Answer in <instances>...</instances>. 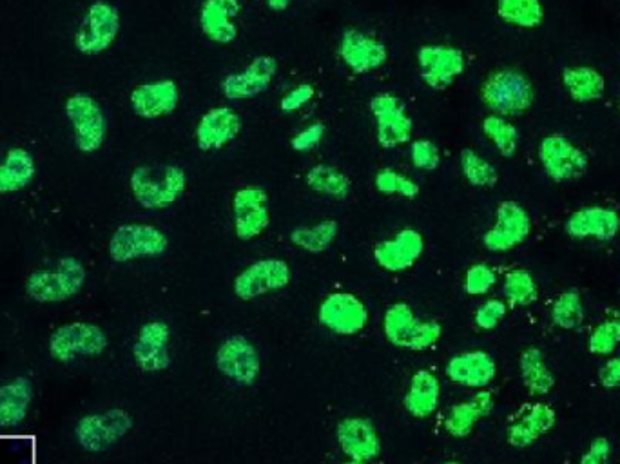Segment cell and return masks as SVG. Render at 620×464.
<instances>
[{
  "mask_svg": "<svg viewBox=\"0 0 620 464\" xmlns=\"http://www.w3.org/2000/svg\"><path fill=\"white\" fill-rule=\"evenodd\" d=\"M129 187L144 209L162 211L184 194L187 174L180 165H140L131 173Z\"/></svg>",
  "mask_w": 620,
  "mask_h": 464,
  "instance_id": "obj_1",
  "label": "cell"
},
{
  "mask_svg": "<svg viewBox=\"0 0 620 464\" xmlns=\"http://www.w3.org/2000/svg\"><path fill=\"white\" fill-rule=\"evenodd\" d=\"M481 100L492 115L521 116L535 104V87L519 69H495L481 86Z\"/></svg>",
  "mask_w": 620,
  "mask_h": 464,
  "instance_id": "obj_2",
  "label": "cell"
},
{
  "mask_svg": "<svg viewBox=\"0 0 620 464\" xmlns=\"http://www.w3.org/2000/svg\"><path fill=\"white\" fill-rule=\"evenodd\" d=\"M383 332L394 347L423 352L436 347L443 327L437 321H421L407 303H396L385 312Z\"/></svg>",
  "mask_w": 620,
  "mask_h": 464,
  "instance_id": "obj_3",
  "label": "cell"
},
{
  "mask_svg": "<svg viewBox=\"0 0 620 464\" xmlns=\"http://www.w3.org/2000/svg\"><path fill=\"white\" fill-rule=\"evenodd\" d=\"M86 283V267L77 258H60L59 267L37 271L26 281V292L39 303H60L75 298Z\"/></svg>",
  "mask_w": 620,
  "mask_h": 464,
  "instance_id": "obj_4",
  "label": "cell"
},
{
  "mask_svg": "<svg viewBox=\"0 0 620 464\" xmlns=\"http://www.w3.org/2000/svg\"><path fill=\"white\" fill-rule=\"evenodd\" d=\"M120 28L122 19L117 8L107 0H95L78 26L75 46L82 55L97 57L115 44Z\"/></svg>",
  "mask_w": 620,
  "mask_h": 464,
  "instance_id": "obj_5",
  "label": "cell"
},
{
  "mask_svg": "<svg viewBox=\"0 0 620 464\" xmlns=\"http://www.w3.org/2000/svg\"><path fill=\"white\" fill-rule=\"evenodd\" d=\"M169 249V238L155 225L126 223L113 232L109 240V256L117 263L158 258Z\"/></svg>",
  "mask_w": 620,
  "mask_h": 464,
  "instance_id": "obj_6",
  "label": "cell"
},
{
  "mask_svg": "<svg viewBox=\"0 0 620 464\" xmlns=\"http://www.w3.org/2000/svg\"><path fill=\"white\" fill-rule=\"evenodd\" d=\"M66 116L73 126L78 151L93 155L106 142L107 120L97 100L86 93H75L66 100Z\"/></svg>",
  "mask_w": 620,
  "mask_h": 464,
  "instance_id": "obj_7",
  "label": "cell"
},
{
  "mask_svg": "<svg viewBox=\"0 0 620 464\" xmlns=\"http://www.w3.org/2000/svg\"><path fill=\"white\" fill-rule=\"evenodd\" d=\"M109 345L104 330L93 323L75 321L62 325L49 338V354L59 363H71L78 356L95 358Z\"/></svg>",
  "mask_w": 620,
  "mask_h": 464,
  "instance_id": "obj_8",
  "label": "cell"
},
{
  "mask_svg": "<svg viewBox=\"0 0 620 464\" xmlns=\"http://www.w3.org/2000/svg\"><path fill=\"white\" fill-rule=\"evenodd\" d=\"M133 428V417L122 408H109L102 414L82 417L75 426L78 445L82 450L98 454L117 445Z\"/></svg>",
  "mask_w": 620,
  "mask_h": 464,
  "instance_id": "obj_9",
  "label": "cell"
},
{
  "mask_svg": "<svg viewBox=\"0 0 620 464\" xmlns=\"http://www.w3.org/2000/svg\"><path fill=\"white\" fill-rule=\"evenodd\" d=\"M376 122V140L383 149H396L412 140L414 120L408 116L407 106L394 93H378L369 102Z\"/></svg>",
  "mask_w": 620,
  "mask_h": 464,
  "instance_id": "obj_10",
  "label": "cell"
},
{
  "mask_svg": "<svg viewBox=\"0 0 620 464\" xmlns=\"http://www.w3.org/2000/svg\"><path fill=\"white\" fill-rule=\"evenodd\" d=\"M539 160L543 165L544 173L555 184L575 182L588 171V155L579 145L573 144L562 135L544 136L539 144Z\"/></svg>",
  "mask_w": 620,
  "mask_h": 464,
  "instance_id": "obj_11",
  "label": "cell"
},
{
  "mask_svg": "<svg viewBox=\"0 0 620 464\" xmlns=\"http://www.w3.org/2000/svg\"><path fill=\"white\" fill-rule=\"evenodd\" d=\"M292 280L289 263L281 258H263L245 267L234 280V294L243 301L262 298L283 290Z\"/></svg>",
  "mask_w": 620,
  "mask_h": 464,
  "instance_id": "obj_12",
  "label": "cell"
},
{
  "mask_svg": "<svg viewBox=\"0 0 620 464\" xmlns=\"http://www.w3.org/2000/svg\"><path fill=\"white\" fill-rule=\"evenodd\" d=\"M417 66L430 89L443 91L465 73L466 57L456 46L427 44L417 49Z\"/></svg>",
  "mask_w": 620,
  "mask_h": 464,
  "instance_id": "obj_13",
  "label": "cell"
},
{
  "mask_svg": "<svg viewBox=\"0 0 620 464\" xmlns=\"http://www.w3.org/2000/svg\"><path fill=\"white\" fill-rule=\"evenodd\" d=\"M216 367L229 381L240 387H251L262 372L258 348L245 336H231L216 350Z\"/></svg>",
  "mask_w": 620,
  "mask_h": 464,
  "instance_id": "obj_14",
  "label": "cell"
},
{
  "mask_svg": "<svg viewBox=\"0 0 620 464\" xmlns=\"http://www.w3.org/2000/svg\"><path fill=\"white\" fill-rule=\"evenodd\" d=\"M532 232V218L521 203L506 200L495 211L494 227L485 232L483 243L490 252L514 251Z\"/></svg>",
  "mask_w": 620,
  "mask_h": 464,
  "instance_id": "obj_15",
  "label": "cell"
},
{
  "mask_svg": "<svg viewBox=\"0 0 620 464\" xmlns=\"http://www.w3.org/2000/svg\"><path fill=\"white\" fill-rule=\"evenodd\" d=\"M234 232L242 242L262 236L271 225L269 194L258 185H247L233 196Z\"/></svg>",
  "mask_w": 620,
  "mask_h": 464,
  "instance_id": "obj_16",
  "label": "cell"
},
{
  "mask_svg": "<svg viewBox=\"0 0 620 464\" xmlns=\"http://www.w3.org/2000/svg\"><path fill=\"white\" fill-rule=\"evenodd\" d=\"M318 319L325 329L338 336H356L369 323V310L350 292H332L321 301Z\"/></svg>",
  "mask_w": 620,
  "mask_h": 464,
  "instance_id": "obj_17",
  "label": "cell"
},
{
  "mask_svg": "<svg viewBox=\"0 0 620 464\" xmlns=\"http://www.w3.org/2000/svg\"><path fill=\"white\" fill-rule=\"evenodd\" d=\"M343 64L356 75H367L387 64L388 49L381 40L359 29H345L340 40Z\"/></svg>",
  "mask_w": 620,
  "mask_h": 464,
  "instance_id": "obj_18",
  "label": "cell"
},
{
  "mask_svg": "<svg viewBox=\"0 0 620 464\" xmlns=\"http://www.w3.org/2000/svg\"><path fill=\"white\" fill-rule=\"evenodd\" d=\"M278 73L276 58L260 55L240 73H231L222 80L223 97L227 100H249L265 93Z\"/></svg>",
  "mask_w": 620,
  "mask_h": 464,
  "instance_id": "obj_19",
  "label": "cell"
},
{
  "mask_svg": "<svg viewBox=\"0 0 620 464\" xmlns=\"http://www.w3.org/2000/svg\"><path fill=\"white\" fill-rule=\"evenodd\" d=\"M564 232L573 240L611 242L620 232V214L610 207L590 205L570 214Z\"/></svg>",
  "mask_w": 620,
  "mask_h": 464,
  "instance_id": "obj_20",
  "label": "cell"
},
{
  "mask_svg": "<svg viewBox=\"0 0 620 464\" xmlns=\"http://www.w3.org/2000/svg\"><path fill=\"white\" fill-rule=\"evenodd\" d=\"M243 129L242 116L233 107L218 106L202 115L194 129L196 144L202 151H218L234 142Z\"/></svg>",
  "mask_w": 620,
  "mask_h": 464,
  "instance_id": "obj_21",
  "label": "cell"
},
{
  "mask_svg": "<svg viewBox=\"0 0 620 464\" xmlns=\"http://www.w3.org/2000/svg\"><path fill=\"white\" fill-rule=\"evenodd\" d=\"M336 439L350 461L370 463L381 454L378 430L367 417H345L336 426Z\"/></svg>",
  "mask_w": 620,
  "mask_h": 464,
  "instance_id": "obj_22",
  "label": "cell"
},
{
  "mask_svg": "<svg viewBox=\"0 0 620 464\" xmlns=\"http://www.w3.org/2000/svg\"><path fill=\"white\" fill-rule=\"evenodd\" d=\"M129 104L136 116L158 120L175 113L180 104V87L175 80H156L136 86L129 95Z\"/></svg>",
  "mask_w": 620,
  "mask_h": 464,
  "instance_id": "obj_23",
  "label": "cell"
},
{
  "mask_svg": "<svg viewBox=\"0 0 620 464\" xmlns=\"http://www.w3.org/2000/svg\"><path fill=\"white\" fill-rule=\"evenodd\" d=\"M171 329L164 321H147L138 332L133 356L144 372H162L171 365L169 356Z\"/></svg>",
  "mask_w": 620,
  "mask_h": 464,
  "instance_id": "obj_24",
  "label": "cell"
},
{
  "mask_svg": "<svg viewBox=\"0 0 620 464\" xmlns=\"http://www.w3.org/2000/svg\"><path fill=\"white\" fill-rule=\"evenodd\" d=\"M425 252V238L416 229H403L394 238L379 243L374 258L388 272L408 271Z\"/></svg>",
  "mask_w": 620,
  "mask_h": 464,
  "instance_id": "obj_25",
  "label": "cell"
},
{
  "mask_svg": "<svg viewBox=\"0 0 620 464\" xmlns=\"http://www.w3.org/2000/svg\"><path fill=\"white\" fill-rule=\"evenodd\" d=\"M240 13V0H204L200 8L202 33L214 44H233L238 39V26L234 20Z\"/></svg>",
  "mask_w": 620,
  "mask_h": 464,
  "instance_id": "obj_26",
  "label": "cell"
},
{
  "mask_svg": "<svg viewBox=\"0 0 620 464\" xmlns=\"http://www.w3.org/2000/svg\"><path fill=\"white\" fill-rule=\"evenodd\" d=\"M446 376L461 387L486 388L497 376V365L488 352L470 350L448 359Z\"/></svg>",
  "mask_w": 620,
  "mask_h": 464,
  "instance_id": "obj_27",
  "label": "cell"
},
{
  "mask_svg": "<svg viewBox=\"0 0 620 464\" xmlns=\"http://www.w3.org/2000/svg\"><path fill=\"white\" fill-rule=\"evenodd\" d=\"M557 423V414L548 403H535L523 410L508 426L506 439L514 448H528L539 441L544 434L553 430Z\"/></svg>",
  "mask_w": 620,
  "mask_h": 464,
  "instance_id": "obj_28",
  "label": "cell"
},
{
  "mask_svg": "<svg viewBox=\"0 0 620 464\" xmlns=\"http://www.w3.org/2000/svg\"><path fill=\"white\" fill-rule=\"evenodd\" d=\"M494 396L492 392H477L475 396L466 399L463 403L452 406L445 416V430L456 439H465L474 432L475 426L492 414L494 410Z\"/></svg>",
  "mask_w": 620,
  "mask_h": 464,
  "instance_id": "obj_29",
  "label": "cell"
},
{
  "mask_svg": "<svg viewBox=\"0 0 620 464\" xmlns=\"http://www.w3.org/2000/svg\"><path fill=\"white\" fill-rule=\"evenodd\" d=\"M33 385L28 377H15L0 387V428H17L30 414Z\"/></svg>",
  "mask_w": 620,
  "mask_h": 464,
  "instance_id": "obj_30",
  "label": "cell"
},
{
  "mask_svg": "<svg viewBox=\"0 0 620 464\" xmlns=\"http://www.w3.org/2000/svg\"><path fill=\"white\" fill-rule=\"evenodd\" d=\"M439 401H441L439 379L428 370H417L410 379L405 394V408L408 414L416 419H427L436 412Z\"/></svg>",
  "mask_w": 620,
  "mask_h": 464,
  "instance_id": "obj_31",
  "label": "cell"
},
{
  "mask_svg": "<svg viewBox=\"0 0 620 464\" xmlns=\"http://www.w3.org/2000/svg\"><path fill=\"white\" fill-rule=\"evenodd\" d=\"M562 86L577 104H591L604 97L606 78L599 69L572 66L562 71Z\"/></svg>",
  "mask_w": 620,
  "mask_h": 464,
  "instance_id": "obj_32",
  "label": "cell"
},
{
  "mask_svg": "<svg viewBox=\"0 0 620 464\" xmlns=\"http://www.w3.org/2000/svg\"><path fill=\"white\" fill-rule=\"evenodd\" d=\"M37 173L35 158L24 147H13L0 164V194L17 193L33 182Z\"/></svg>",
  "mask_w": 620,
  "mask_h": 464,
  "instance_id": "obj_33",
  "label": "cell"
},
{
  "mask_svg": "<svg viewBox=\"0 0 620 464\" xmlns=\"http://www.w3.org/2000/svg\"><path fill=\"white\" fill-rule=\"evenodd\" d=\"M519 370L523 385L532 396H548L555 387V376L546 365L544 354L539 348L530 347L524 350L519 359Z\"/></svg>",
  "mask_w": 620,
  "mask_h": 464,
  "instance_id": "obj_34",
  "label": "cell"
},
{
  "mask_svg": "<svg viewBox=\"0 0 620 464\" xmlns=\"http://www.w3.org/2000/svg\"><path fill=\"white\" fill-rule=\"evenodd\" d=\"M305 182L314 193L334 200H347L352 191L349 176L334 165L318 164L310 167L305 174Z\"/></svg>",
  "mask_w": 620,
  "mask_h": 464,
  "instance_id": "obj_35",
  "label": "cell"
},
{
  "mask_svg": "<svg viewBox=\"0 0 620 464\" xmlns=\"http://www.w3.org/2000/svg\"><path fill=\"white\" fill-rule=\"evenodd\" d=\"M497 15L508 26L519 29H537L544 20L541 0H497Z\"/></svg>",
  "mask_w": 620,
  "mask_h": 464,
  "instance_id": "obj_36",
  "label": "cell"
},
{
  "mask_svg": "<svg viewBox=\"0 0 620 464\" xmlns=\"http://www.w3.org/2000/svg\"><path fill=\"white\" fill-rule=\"evenodd\" d=\"M338 232L340 225L336 220H323L312 227H296L291 232V242L301 251L320 254L336 242Z\"/></svg>",
  "mask_w": 620,
  "mask_h": 464,
  "instance_id": "obj_37",
  "label": "cell"
},
{
  "mask_svg": "<svg viewBox=\"0 0 620 464\" xmlns=\"http://www.w3.org/2000/svg\"><path fill=\"white\" fill-rule=\"evenodd\" d=\"M483 133L494 144L499 155L504 158H514L519 149V131L517 127L504 116L488 115L483 120Z\"/></svg>",
  "mask_w": 620,
  "mask_h": 464,
  "instance_id": "obj_38",
  "label": "cell"
},
{
  "mask_svg": "<svg viewBox=\"0 0 620 464\" xmlns=\"http://www.w3.org/2000/svg\"><path fill=\"white\" fill-rule=\"evenodd\" d=\"M459 160H461V173L468 184L479 189H492L499 182V173L495 165L490 164L474 149H463Z\"/></svg>",
  "mask_w": 620,
  "mask_h": 464,
  "instance_id": "obj_39",
  "label": "cell"
},
{
  "mask_svg": "<svg viewBox=\"0 0 620 464\" xmlns=\"http://www.w3.org/2000/svg\"><path fill=\"white\" fill-rule=\"evenodd\" d=\"M504 298L514 307H528L537 301L539 289L532 276L526 269H514L506 272L503 283Z\"/></svg>",
  "mask_w": 620,
  "mask_h": 464,
  "instance_id": "obj_40",
  "label": "cell"
},
{
  "mask_svg": "<svg viewBox=\"0 0 620 464\" xmlns=\"http://www.w3.org/2000/svg\"><path fill=\"white\" fill-rule=\"evenodd\" d=\"M553 325L562 330L579 329L584 321V305L579 292H562L552 307Z\"/></svg>",
  "mask_w": 620,
  "mask_h": 464,
  "instance_id": "obj_41",
  "label": "cell"
},
{
  "mask_svg": "<svg viewBox=\"0 0 620 464\" xmlns=\"http://www.w3.org/2000/svg\"><path fill=\"white\" fill-rule=\"evenodd\" d=\"M376 189L379 193L387 194V196H403L408 200H414L419 196V185L414 182L412 178H408L405 174L398 173L396 169L392 167H385V169H379L376 174Z\"/></svg>",
  "mask_w": 620,
  "mask_h": 464,
  "instance_id": "obj_42",
  "label": "cell"
},
{
  "mask_svg": "<svg viewBox=\"0 0 620 464\" xmlns=\"http://www.w3.org/2000/svg\"><path fill=\"white\" fill-rule=\"evenodd\" d=\"M620 345V319H606L591 330L588 348L595 356H611Z\"/></svg>",
  "mask_w": 620,
  "mask_h": 464,
  "instance_id": "obj_43",
  "label": "cell"
},
{
  "mask_svg": "<svg viewBox=\"0 0 620 464\" xmlns=\"http://www.w3.org/2000/svg\"><path fill=\"white\" fill-rule=\"evenodd\" d=\"M497 274L486 263H475L465 274V290L470 296H485L494 289Z\"/></svg>",
  "mask_w": 620,
  "mask_h": 464,
  "instance_id": "obj_44",
  "label": "cell"
},
{
  "mask_svg": "<svg viewBox=\"0 0 620 464\" xmlns=\"http://www.w3.org/2000/svg\"><path fill=\"white\" fill-rule=\"evenodd\" d=\"M410 160L421 171H436L441 165V151L432 140H414L410 144Z\"/></svg>",
  "mask_w": 620,
  "mask_h": 464,
  "instance_id": "obj_45",
  "label": "cell"
},
{
  "mask_svg": "<svg viewBox=\"0 0 620 464\" xmlns=\"http://www.w3.org/2000/svg\"><path fill=\"white\" fill-rule=\"evenodd\" d=\"M506 316V303L501 300H488L475 310V325L481 330H494Z\"/></svg>",
  "mask_w": 620,
  "mask_h": 464,
  "instance_id": "obj_46",
  "label": "cell"
},
{
  "mask_svg": "<svg viewBox=\"0 0 620 464\" xmlns=\"http://www.w3.org/2000/svg\"><path fill=\"white\" fill-rule=\"evenodd\" d=\"M325 131H327V127H325V124H321V122L310 124V126L305 127L303 131H300L298 135L292 138V149L296 153H307V151L316 149L321 144V140L325 138Z\"/></svg>",
  "mask_w": 620,
  "mask_h": 464,
  "instance_id": "obj_47",
  "label": "cell"
},
{
  "mask_svg": "<svg viewBox=\"0 0 620 464\" xmlns=\"http://www.w3.org/2000/svg\"><path fill=\"white\" fill-rule=\"evenodd\" d=\"M316 91L310 84H300V86L294 87L289 93H285V97L281 98L280 107L281 111L285 113H294L301 107L307 106L310 100L314 98Z\"/></svg>",
  "mask_w": 620,
  "mask_h": 464,
  "instance_id": "obj_48",
  "label": "cell"
},
{
  "mask_svg": "<svg viewBox=\"0 0 620 464\" xmlns=\"http://www.w3.org/2000/svg\"><path fill=\"white\" fill-rule=\"evenodd\" d=\"M611 452H613V446H611L610 439L595 437L591 441L588 452L582 455L581 464H610Z\"/></svg>",
  "mask_w": 620,
  "mask_h": 464,
  "instance_id": "obj_49",
  "label": "cell"
},
{
  "mask_svg": "<svg viewBox=\"0 0 620 464\" xmlns=\"http://www.w3.org/2000/svg\"><path fill=\"white\" fill-rule=\"evenodd\" d=\"M599 381L604 388H620V356L611 358L599 370Z\"/></svg>",
  "mask_w": 620,
  "mask_h": 464,
  "instance_id": "obj_50",
  "label": "cell"
},
{
  "mask_svg": "<svg viewBox=\"0 0 620 464\" xmlns=\"http://www.w3.org/2000/svg\"><path fill=\"white\" fill-rule=\"evenodd\" d=\"M292 0H265V4H267V8L271 11H285L289 6H291Z\"/></svg>",
  "mask_w": 620,
  "mask_h": 464,
  "instance_id": "obj_51",
  "label": "cell"
},
{
  "mask_svg": "<svg viewBox=\"0 0 620 464\" xmlns=\"http://www.w3.org/2000/svg\"><path fill=\"white\" fill-rule=\"evenodd\" d=\"M343 464H369V463H359V461H347V463Z\"/></svg>",
  "mask_w": 620,
  "mask_h": 464,
  "instance_id": "obj_52",
  "label": "cell"
},
{
  "mask_svg": "<svg viewBox=\"0 0 620 464\" xmlns=\"http://www.w3.org/2000/svg\"><path fill=\"white\" fill-rule=\"evenodd\" d=\"M445 464H461V463H457V461H448V463Z\"/></svg>",
  "mask_w": 620,
  "mask_h": 464,
  "instance_id": "obj_53",
  "label": "cell"
},
{
  "mask_svg": "<svg viewBox=\"0 0 620 464\" xmlns=\"http://www.w3.org/2000/svg\"><path fill=\"white\" fill-rule=\"evenodd\" d=\"M22 464H30V461H28V459H24V461H22Z\"/></svg>",
  "mask_w": 620,
  "mask_h": 464,
  "instance_id": "obj_54",
  "label": "cell"
},
{
  "mask_svg": "<svg viewBox=\"0 0 620 464\" xmlns=\"http://www.w3.org/2000/svg\"><path fill=\"white\" fill-rule=\"evenodd\" d=\"M619 113H620V97H619Z\"/></svg>",
  "mask_w": 620,
  "mask_h": 464,
  "instance_id": "obj_55",
  "label": "cell"
}]
</instances>
